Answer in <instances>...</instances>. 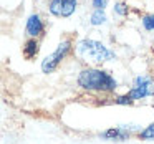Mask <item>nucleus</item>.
I'll list each match as a JSON object with an SVG mask.
<instances>
[{
	"instance_id": "5",
	"label": "nucleus",
	"mask_w": 154,
	"mask_h": 144,
	"mask_svg": "<svg viewBox=\"0 0 154 144\" xmlns=\"http://www.w3.org/2000/svg\"><path fill=\"white\" fill-rule=\"evenodd\" d=\"M78 0H51L48 5V12L53 17L58 18H68L76 12Z\"/></svg>"
},
{
	"instance_id": "9",
	"label": "nucleus",
	"mask_w": 154,
	"mask_h": 144,
	"mask_svg": "<svg viewBox=\"0 0 154 144\" xmlns=\"http://www.w3.org/2000/svg\"><path fill=\"white\" fill-rule=\"evenodd\" d=\"M106 14H104V10H93V14H91L90 17V23L94 25V27H98V25H104L106 23Z\"/></svg>"
},
{
	"instance_id": "1",
	"label": "nucleus",
	"mask_w": 154,
	"mask_h": 144,
	"mask_svg": "<svg viewBox=\"0 0 154 144\" xmlns=\"http://www.w3.org/2000/svg\"><path fill=\"white\" fill-rule=\"evenodd\" d=\"M81 90L96 91V93H113L118 88V81L108 71L100 68H83L76 78Z\"/></svg>"
},
{
	"instance_id": "11",
	"label": "nucleus",
	"mask_w": 154,
	"mask_h": 144,
	"mask_svg": "<svg viewBox=\"0 0 154 144\" xmlns=\"http://www.w3.org/2000/svg\"><path fill=\"white\" fill-rule=\"evenodd\" d=\"M137 137L143 141H154V123H151L149 126H146V129L139 131Z\"/></svg>"
},
{
	"instance_id": "13",
	"label": "nucleus",
	"mask_w": 154,
	"mask_h": 144,
	"mask_svg": "<svg viewBox=\"0 0 154 144\" xmlns=\"http://www.w3.org/2000/svg\"><path fill=\"white\" fill-rule=\"evenodd\" d=\"M108 5V0H91V7L94 10H104Z\"/></svg>"
},
{
	"instance_id": "3",
	"label": "nucleus",
	"mask_w": 154,
	"mask_h": 144,
	"mask_svg": "<svg viewBox=\"0 0 154 144\" xmlns=\"http://www.w3.org/2000/svg\"><path fill=\"white\" fill-rule=\"evenodd\" d=\"M75 38H76V35H66V37L58 43L57 50H55L51 55H48V57L42 61V71H43V73H47V75L53 73V71L63 63L65 58L73 51Z\"/></svg>"
},
{
	"instance_id": "4",
	"label": "nucleus",
	"mask_w": 154,
	"mask_h": 144,
	"mask_svg": "<svg viewBox=\"0 0 154 144\" xmlns=\"http://www.w3.org/2000/svg\"><path fill=\"white\" fill-rule=\"evenodd\" d=\"M128 94L131 96L133 101H137V100H144L147 96H152L154 94V80L151 76H137L133 83V88L128 91Z\"/></svg>"
},
{
	"instance_id": "2",
	"label": "nucleus",
	"mask_w": 154,
	"mask_h": 144,
	"mask_svg": "<svg viewBox=\"0 0 154 144\" xmlns=\"http://www.w3.org/2000/svg\"><path fill=\"white\" fill-rule=\"evenodd\" d=\"M76 51L81 58H85L86 61H91L94 65H101L104 61H109L116 58L114 51H111L108 47H104L101 41L91 40V38H83V40L78 41Z\"/></svg>"
},
{
	"instance_id": "7",
	"label": "nucleus",
	"mask_w": 154,
	"mask_h": 144,
	"mask_svg": "<svg viewBox=\"0 0 154 144\" xmlns=\"http://www.w3.org/2000/svg\"><path fill=\"white\" fill-rule=\"evenodd\" d=\"M131 129H128V127L124 126H118V127H111V129H106L103 134H101V137L103 139H108V141H126L131 137Z\"/></svg>"
},
{
	"instance_id": "6",
	"label": "nucleus",
	"mask_w": 154,
	"mask_h": 144,
	"mask_svg": "<svg viewBox=\"0 0 154 144\" xmlns=\"http://www.w3.org/2000/svg\"><path fill=\"white\" fill-rule=\"evenodd\" d=\"M45 32H47V27H45L42 17L38 14H32L27 18V25H25V33L28 35V38H38V40H42L45 37Z\"/></svg>"
},
{
	"instance_id": "8",
	"label": "nucleus",
	"mask_w": 154,
	"mask_h": 144,
	"mask_svg": "<svg viewBox=\"0 0 154 144\" xmlns=\"http://www.w3.org/2000/svg\"><path fill=\"white\" fill-rule=\"evenodd\" d=\"M40 53V40L38 38H28L25 40L23 47H22V55L27 61H32L38 57Z\"/></svg>"
},
{
	"instance_id": "12",
	"label": "nucleus",
	"mask_w": 154,
	"mask_h": 144,
	"mask_svg": "<svg viewBox=\"0 0 154 144\" xmlns=\"http://www.w3.org/2000/svg\"><path fill=\"white\" fill-rule=\"evenodd\" d=\"M114 14L119 15V17H126L129 14V5L126 2H118V4H114Z\"/></svg>"
},
{
	"instance_id": "10",
	"label": "nucleus",
	"mask_w": 154,
	"mask_h": 144,
	"mask_svg": "<svg viewBox=\"0 0 154 144\" xmlns=\"http://www.w3.org/2000/svg\"><path fill=\"white\" fill-rule=\"evenodd\" d=\"M141 23H143L144 30L154 32V14H143L141 15Z\"/></svg>"
}]
</instances>
